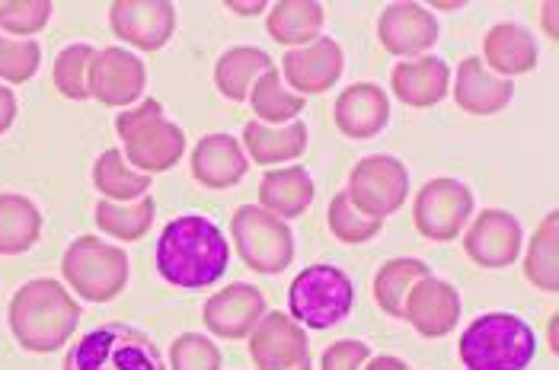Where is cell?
I'll list each match as a JSON object with an SVG mask.
<instances>
[{"label":"cell","instance_id":"35","mask_svg":"<svg viewBox=\"0 0 559 370\" xmlns=\"http://www.w3.org/2000/svg\"><path fill=\"white\" fill-rule=\"evenodd\" d=\"M93 55H96V48H93V45H86V41H74V45H68V48L55 58L51 83H55V89H58L64 99H74V103L90 99L86 77H90Z\"/></svg>","mask_w":559,"mask_h":370},{"label":"cell","instance_id":"18","mask_svg":"<svg viewBox=\"0 0 559 370\" xmlns=\"http://www.w3.org/2000/svg\"><path fill=\"white\" fill-rule=\"evenodd\" d=\"M378 39L403 61L423 58L438 41V20L423 3H390L378 16Z\"/></svg>","mask_w":559,"mask_h":370},{"label":"cell","instance_id":"40","mask_svg":"<svg viewBox=\"0 0 559 370\" xmlns=\"http://www.w3.org/2000/svg\"><path fill=\"white\" fill-rule=\"evenodd\" d=\"M13 119H16V96L0 83V134L10 131Z\"/></svg>","mask_w":559,"mask_h":370},{"label":"cell","instance_id":"39","mask_svg":"<svg viewBox=\"0 0 559 370\" xmlns=\"http://www.w3.org/2000/svg\"><path fill=\"white\" fill-rule=\"evenodd\" d=\"M371 358V348L358 338H343L330 345L320 358V370H361Z\"/></svg>","mask_w":559,"mask_h":370},{"label":"cell","instance_id":"31","mask_svg":"<svg viewBox=\"0 0 559 370\" xmlns=\"http://www.w3.org/2000/svg\"><path fill=\"white\" fill-rule=\"evenodd\" d=\"M431 275L429 265L423 259H409V255H400V259H388L378 275H374V303L381 313H388L393 320H403V303L409 297L413 285L419 278Z\"/></svg>","mask_w":559,"mask_h":370},{"label":"cell","instance_id":"42","mask_svg":"<svg viewBox=\"0 0 559 370\" xmlns=\"http://www.w3.org/2000/svg\"><path fill=\"white\" fill-rule=\"evenodd\" d=\"M224 7H227L230 13H237V16H257V13L265 10V3H262V0H257V3H237V0H227Z\"/></svg>","mask_w":559,"mask_h":370},{"label":"cell","instance_id":"26","mask_svg":"<svg viewBox=\"0 0 559 370\" xmlns=\"http://www.w3.org/2000/svg\"><path fill=\"white\" fill-rule=\"evenodd\" d=\"M326 13L317 0H278L269 7L265 29L269 36L288 48H301L320 39Z\"/></svg>","mask_w":559,"mask_h":370},{"label":"cell","instance_id":"7","mask_svg":"<svg viewBox=\"0 0 559 370\" xmlns=\"http://www.w3.org/2000/svg\"><path fill=\"white\" fill-rule=\"evenodd\" d=\"M355 285L343 268L317 262L307 265L288 288V317L301 330H333L352 313Z\"/></svg>","mask_w":559,"mask_h":370},{"label":"cell","instance_id":"12","mask_svg":"<svg viewBox=\"0 0 559 370\" xmlns=\"http://www.w3.org/2000/svg\"><path fill=\"white\" fill-rule=\"evenodd\" d=\"M521 243H524V230L515 214L502 207H486L471 217L461 247L479 268H509L521 255Z\"/></svg>","mask_w":559,"mask_h":370},{"label":"cell","instance_id":"14","mask_svg":"<svg viewBox=\"0 0 559 370\" xmlns=\"http://www.w3.org/2000/svg\"><path fill=\"white\" fill-rule=\"evenodd\" d=\"M345 71V55L333 36H320L310 45L288 48L282 61V77L298 96H320L330 93Z\"/></svg>","mask_w":559,"mask_h":370},{"label":"cell","instance_id":"38","mask_svg":"<svg viewBox=\"0 0 559 370\" xmlns=\"http://www.w3.org/2000/svg\"><path fill=\"white\" fill-rule=\"evenodd\" d=\"M170 370H221V351L212 338L182 332L170 345Z\"/></svg>","mask_w":559,"mask_h":370},{"label":"cell","instance_id":"21","mask_svg":"<svg viewBox=\"0 0 559 370\" xmlns=\"http://www.w3.org/2000/svg\"><path fill=\"white\" fill-rule=\"evenodd\" d=\"M448 89H451V68L435 55L400 61L390 71V93L409 109L438 106L448 96Z\"/></svg>","mask_w":559,"mask_h":370},{"label":"cell","instance_id":"27","mask_svg":"<svg viewBox=\"0 0 559 370\" xmlns=\"http://www.w3.org/2000/svg\"><path fill=\"white\" fill-rule=\"evenodd\" d=\"M272 58L262 51V48H253V45H234L227 48L215 64V86L221 89L224 99L230 103H243L253 89V83L272 71Z\"/></svg>","mask_w":559,"mask_h":370},{"label":"cell","instance_id":"30","mask_svg":"<svg viewBox=\"0 0 559 370\" xmlns=\"http://www.w3.org/2000/svg\"><path fill=\"white\" fill-rule=\"evenodd\" d=\"M154 214H157V202L154 195H144L138 202L129 205H119V202H106L99 199L93 207V217H96V227L119 240V243H138L147 237V230L154 227Z\"/></svg>","mask_w":559,"mask_h":370},{"label":"cell","instance_id":"9","mask_svg":"<svg viewBox=\"0 0 559 370\" xmlns=\"http://www.w3.org/2000/svg\"><path fill=\"white\" fill-rule=\"evenodd\" d=\"M474 217V192L451 176L429 179L416 202H413V224L431 243H451Z\"/></svg>","mask_w":559,"mask_h":370},{"label":"cell","instance_id":"34","mask_svg":"<svg viewBox=\"0 0 559 370\" xmlns=\"http://www.w3.org/2000/svg\"><path fill=\"white\" fill-rule=\"evenodd\" d=\"M326 224H330V234L345 243V247H361L368 240H374L384 227V220H374L368 214H361L358 207L352 205L348 192H336L330 211H326Z\"/></svg>","mask_w":559,"mask_h":370},{"label":"cell","instance_id":"28","mask_svg":"<svg viewBox=\"0 0 559 370\" xmlns=\"http://www.w3.org/2000/svg\"><path fill=\"white\" fill-rule=\"evenodd\" d=\"M93 186L106 202L129 205V202H138L151 192V176L131 169L126 154L119 147H109L93 164Z\"/></svg>","mask_w":559,"mask_h":370},{"label":"cell","instance_id":"16","mask_svg":"<svg viewBox=\"0 0 559 370\" xmlns=\"http://www.w3.org/2000/svg\"><path fill=\"white\" fill-rule=\"evenodd\" d=\"M310 358L307 330H301L282 310L265 313L250 332V361L257 370H292Z\"/></svg>","mask_w":559,"mask_h":370},{"label":"cell","instance_id":"4","mask_svg":"<svg viewBox=\"0 0 559 370\" xmlns=\"http://www.w3.org/2000/svg\"><path fill=\"white\" fill-rule=\"evenodd\" d=\"M116 134L126 144V160L131 169L144 176L167 172L186 154V134L179 124L164 116V106L157 99H144L131 109L116 116Z\"/></svg>","mask_w":559,"mask_h":370},{"label":"cell","instance_id":"19","mask_svg":"<svg viewBox=\"0 0 559 370\" xmlns=\"http://www.w3.org/2000/svg\"><path fill=\"white\" fill-rule=\"evenodd\" d=\"M454 106L474 119H489L502 109L512 106L515 96V83L496 77L492 71H486V64L479 58H464L457 64L454 74Z\"/></svg>","mask_w":559,"mask_h":370},{"label":"cell","instance_id":"44","mask_svg":"<svg viewBox=\"0 0 559 370\" xmlns=\"http://www.w3.org/2000/svg\"><path fill=\"white\" fill-rule=\"evenodd\" d=\"M557 317H550V351H557Z\"/></svg>","mask_w":559,"mask_h":370},{"label":"cell","instance_id":"8","mask_svg":"<svg viewBox=\"0 0 559 370\" xmlns=\"http://www.w3.org/2000/svg\"><path fill=\"white\" fill-rule=\"evenodd\" d=\"M230 240L247 268L278 275L295 262V234L285 220L259 205H240L230 217Z\"/></svg>","mask_w":559,"mask_h":370},{"label":"cell","instance_id":"41","mask_svg":"<svg viewBox=\"0 0 559 370\" xmlns=\"http://www.w3.org/2000/svg\"><path fill=\"white\" fill-rule=\"evenodd\" d=\"M361 370H409V365L403 358H393V355H381V358H368V365Z\"/></svg>","mask_w":559,"mask_h":370},{"label":"cell","instance_id":"10","mask_svg":"<svg viewBox=\"0 0 559 370\" xmlns=\"http://www.w3.org/2000/svg\"><path fill=\"white\" fill-rule=\"evenodd\" d=\"M345 192L361 214L384 220L390 214H396L409 199V169L388 154L365 157L348 172Z\"/></svg>","mask_w":559,"mask_h":370},{"label":"cell","instance_id":"32","mask_svg":"<svg viewBox=\"0 0 559 370\" xmlns=\"http://www.w3.org/2000/svg\"><path fill=\"white\" fill-rule=\"evenodd\" d=\"M524 278L544 294L559 290V214L550 211L531 237L524 255Z\"/></svg>","mask_w":559,"mask_h":370},{"label":"cell","instance_id":"15","mask_svg":"<svg viewBox=\"0 0 559 370\" xmlns=\"http://www.w3.org/2000/svg\"><path fill=\"white\" fill-rule=\"evenodd\" d=\"M403 320L423 338H444L461 323V294L454 285L426 275L409 290L403 303Z\"/></svg>","mask_w":559,"mask_h":370},{"label":"cell","instance_id":"22","mask_svg":"<svg viewBox=\"0 0 559 370\" xmlns=\"http://www.w3.org/2000/svg\"><path fill=\"white\" fill-rule=\"evenodd\" d=\"M537 58H540L537 41L518 23H496L483 36V58L479 61L486 64V71H492L502 81L531 74L537 68Z\"/></svg>","mask_w":559,"mask_h":370},{"label":"cell","instance_id":"17","mask_svg":"<svg viewBox=\"0 0 559 370\" xmlns=\"http://www.w3.org/2000/svg\"><path fill=\"white\" fill-rule=\"evenodd\" d=\"M262 317H265V297L257 285H247V282H234L221 288L202 307L205 330L230 342L250 338V332L257 330Z\"/></svg>","mask_w":559,"mask_h":370},{"label":"cell","instance_id":"20","mask_svg":"<svg viewBox=\"0 0 559 370\" xmlns=\"http://www.w3.org/2000/svg\"><path fill=\"white\" fill-rule=\"evenodd\" d=\"M333 119L352 141L378 138L390 122V96L378 83H352L336 96Z\"/></svg>","mask_w":559,"mask_h":370},{"label":"cell","instance_id":"13","mask_svg":"<svg viewBox=\"0 0 559 370\" xmlns=\"http://www.w3.org/2000/svg\"><path fill=\"white\" fill-rule=\"evenodd\" d=\"M109 26L119 41L141 51H160L176 33V7L170 0H116Z\"/></svg>","mask_w":559,"mask_h":370},{"label":"cell","instance_id":"11","mask_svg":"<svg viewBox=\"0 0 559 370\" xmlns=\"http://www.w3.org/2000/svg\"><path fill=\"white\" fill-rule=\"evenodd\" d=\"M144 86H147V71L141 58H134L129 48H119V45L96 48L90 77H86L90 99L112 106V109H131L144 96Z\"/></svg>","mask_w":559,"mask_h":370},{"label":"cell","instance_id":"2","mask_svg":"<svg viewBox=\"0 0 559 370\" xmlns=\"http://www.w3.org/2000/svg\"><path fill=\"white\" fill-rule=\"evenodd\" d=\"M7 323L20 348L45 355L68 345L81 323V303L71 290L51 278L26 282L10 297Z\"/></svg>","mask_w":559,"mask_h":370},{"label":"cell","instance_id":"43","mask_svg":"<svg viewBox=\"0 0 559 370\" xmlns=\"http://www.w3.org/2000/svg\"><path fill=\"white\" fill-rule=\"evenodd\" d=\"M554 20H557V3H547V7H544V23H547L550 39H557V26H554Z\"/></svg>","mask_w":559,"mask_h":370},{"label":"cell","instance_id":"37","mask_svg":"<svg viewBox=\"0 0 559 370\" xmlns=\"http://www.w3.org/2000/svg\"><path fill=\"white\" fill-rule=\"evenodd\" d=\"M43 64V48L33 39H10L0 33V81L26 83Z\"/></svg>","mask_w":559,"mask_h":370},{"label":"cell","instance_id":"24","mask_svg":"<svg viewBox=\"0 0 559 370\" xmlns=\"http://www.w3.org/2000/svg\"><path fill=\"white\" fill-rule=\"evenodd\" d=\"M240 144L247 151V160L257 166L292 164L307 151V124L301 119L292 124H262L253 119L243 128Z\"/></svg>","mask_w":559,"mask_h":370},{"label":"cell","instance_id":"5","mask_svg":"<svg viewBox=\"0 0 559 370\" xmlns=\"http://www.w3.org/2000/svg\"><path fill=\"white\" fill-rule=\"evenodd\" d=\"M64 370H167V365L151 335L129 323H103L68 348Z\"/></svg>","mask_w":559,"mask_h":370},{"label":"cell","instance_id":"33","mask_svg":"<svg viewBox=\"0 0 559 370\" xmlns=\"http://www.w3.org/2000/svg\"><path fill=\"white\" fill-rule=\"evenodd\" d=\"M247 99H250V109H253L257 122L262 124L298 122V116H301L304 106H307L304 96L292 93V89L282 83V71H278V68L265 71V74L253 83V89H250Z\"/></svg>","mask_w":559,"mask_h":370},{"label":"cell","instance_id":"29","mask_svg":"<svg viewBox=\"0 0 559 370\" xmlns=\"http://www.w3.org/2000/svg\"><path fill=\"white\" fill-rule=\"evenodd\" d=\"M43 237V214L26 195H0V255H20Z\"/></svg>","mask_w":559,"mask_h":370},{"label":"cell","instance_id":"36","mask_svg":"<svg viewBox=\"0 0 559 370\" xmlns=\"http://www.w3.org/2000/svg\"><path fill=\"white\" fill-rule=\"evenodd\" d=\"M48 0H3L0 3V33L10 39H33L51 20Z\"/></svg>","mask_w":559,"mask_h":370},{"label":"cell","instance_id":"45","mask_svg":"<svg viewBox=\"0 0 559 370\" xmlns=\"http://www.w3.org/2000/svg\"><path fill=\"white\" fill-rule=\"evenodd\" d=\"M292 370H313V365H310V358H307V361H301L298 368H292Z\"/></svg>","mask_w":559,"mask_h":370},{"label":"cell","instance_id":"25","mask_svg":"<svg viewBox=\"0 0 559 370\" xmlns=\"http://www.w3.org/2000/svg\"><path fill=\"white\" fill-rule=\"evenodd\" d=\"M313 202V179L304 166L269 169L259 182V207L278 220H295Z\"/></svg>","mask_w":559,"mask_h":370},{"label":"cell","instance_id":"23","mask_svg":"<svg viewBox=\"0 0 559 370\" xmlns=\"http://www.w3.org/2000/svg\"><path fill=\"white\" fill-rule=\"evenodd\" d=\"M250 169L247 151L230 134H205L192 151V176L205 189H230L237 186Z\"/></svg>","mask_w":559,"mask_h":370},{"label":"cell","instance_id":"3","mask_svg":"<svg viewBox=\"0 0 559 370\" xmlns=\"http://www.w3.org/2000/svg\"><path fill=\"white\" fill-rule=\"evenodd\" d=\"M537 335L515 313H483L461 332L457 358L467 370H527Z\"/></svg>","mask_w":559,"mask_h":370},{"label":"cell","instance_id":"1","mask_svg":"<svg viewBox=\"0 0 559 370\" xmlns=\"http://www.w3.org/2000/svg\"><path fill=\"white\" fill-rule=\"evenodd\" d=\"M154 265L173 288H209L224 278L230 265V243L212 217L182 214L164 227L154 249Z\"/></svg>","mask_w":559,"mask_h":370},{"label":"cell","instance_id":"6","mask_svg":"<svg viewBox=\"0 0 559 370\" xmlns=\"http://www.w3.org/2000/svg\"><path fill=\"white\" fill-rule=\"evenodd\" d=\"M61 275L81 300L109 303L129 288V252L106 243L103 237H78L61 255Z\"/></svg>","mask_w":559,"mask_h":370}]
</instances>
